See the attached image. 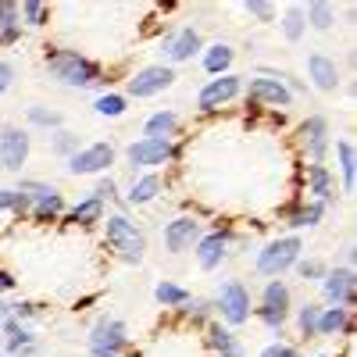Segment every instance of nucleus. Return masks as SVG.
<instances>
[{
    "mask_svg": "<svg viewBox=\"0 0 357 357\" xmlns=\"http://www.w3.org/2000/svg\"><path fill=\"white\" fill-rule=\"evenodd\" d=\"M307 193L318 204H329L336 197V175L325 165H307Z\"/></svg>",
    "mask_w": 357,
    "mask_h": 357,
    "instance_id": "nucleus-19",
    "label": "nucleus"
},
{
    "mask_svg": "<svg viewBox=\"0 0 357 357\" xmlns=\"http://www.w3.org/2000/svg\"><path fill=\"white\" fill-rule=\"evenodd\" d=\"M18 4H8V0H0V33H8V29H18Z\"/></svg>",
    "mask_w": 357,
    "mask_h": 357,
    "instance_id": "nucleus-41",
    "label": "nucleus"
},
{
    "mask_svg": "<svg viewBox=\"0 0 357 357\" xmlns=\"http://www.w3.org/2000/svg\"><path fill=\"white\" fill-rule=\"evenodd\" d=\"M172 158H175V139H146L143 136V139L126 146V161H129L132 172L136 168H158Z\"/></svg>",
    "mask_w": 357,
    "mask_h": 357,
    "instance_id": "nucleus-7",
    "label": "nucleus"
},
{
    "mask_svg": "<svg viewBox=\"0 0 357 357\" xmlns=\"http://www.w3.org/2000/svg\"><path fill=\"white\" fill-rule=\"evenodd\" d=\"M343 333H350V311L347 307H321L318 336H343Z\"/></svg>",
    "mask_w": 357,
    "mask_h": 357,
    "instance_id": "nucleus-22",
    "label": "nucleus"
},
{
    "mask_svg": "<svg viewBox=\"0 0 357 357\" xmlns=\"http://www.w3.org/2000/svg\"><path fill=\"white\" fill-rule=\"evenodd\" d=\"M29 122L40 126V129H61V114L57 111H47V107H29Z\"/></svg>",
    "mask_w": 357,
    "mask_h": 357,
    "instance_id": "nucleus-36",
    "label": "nucleus"
},
{
    "mask_svg": "<svg viewBox=\"0 0 357 357\" xmlns=\"http://www.w3.org/2000/svg\"><path fill=\"white\" fill-rule=\"evenodd\" d=\"M126 340H129L126 325L104 314V318H97L93 333H89V357H118L126 350Z\"/></svg>",
    "mask_w": 357,
    "mask_h": 357,
    "instance_id": "nucleus-6",
    "label": "nucleus"
},
{
    "mask_svg": "<svg viewBox=\"0 0 357 357\" xmlns=\"http://www.w3.org/2000/svg\"><path fill=\"white\" fill-rule=\"evenodd\" d=\"M33 314H36V307H33V304H15V307H11V318H18V321L33 318Z\"/></svg>",
    "mask_w": 357,
    "mask_h": 357,
    "instance_id": "nucleus-46",
    "label": "nucleus"
},
{
    "mask_svg": "<svg viewBox=\"0 0 357 357\" xmlns=\"http://www.w3.org/2000/svg\"><path fill=\"white\" fill-rule=\"evenodd\" d=\"M211 347L218 357H243V343L236 340V333L229 329V325H211Z\"/></svg>",
    "mask_w": 357,
    "mask_h": 357,
    "instance_id": "nucleus-23",
    "label": "nucleus"
},
{
    "mask_svg": "<svg viewBox=\"0 0 357 357\" xmlns=\"http://www.w3.org/2000/svg\"><path fill=\"white\" fill-rule=\"evenodd\" d=\"M50 151L57 154V158H72L75 151H79V136L75 132H68V129H54V136H50Z\"/></svg>",
    "mask_w": 357,
    "mask_h": 357,
    "instance_id": "nucleus-32",
    "label": "nucleus"
},
{
    "mask_svg": "<svg viewBox=\"0 0 357 357\" xmlns=\"http://www.w3.org/2000/svg\"><path fill=\"white\" fill-rule=\"evenodd\" d=\"M307 75L311 82L321 89V93H333V89L340 86V68L333 57H325V54H311L307 57Z\"/></svg>",
    "mask_w": 357,
    "mask_h": 357,
    "instance_id": "nucleus-18",
    "label": "nucleus"
},
{
    "mask_svg": "<svg viewBox=\"0 0 357 357\" xmlns=\"http://www.w3.org/2000/svg\"><path fill=\"white\" fill-rule=\"evenodd\" d=\"M104 236H107L111 250H118V257H122V261H129V264H139L143 261L146 240H143V232L136 229V222H129L126 215H111L104 222Z\"/></svg>",
    "mask_w": 357,
    "mask_h": 357,
    "instance_id": "nucleus-3",
    "label": "nucleus"
},
{
    "mask_svg": "<svg viewBox=\"0 0 357 357\" xmlns=\"http://www.w3.org/2000/svg\"><path fill=\"white\" fill-rule=\"evenodd\" d=\"M11 82H15V68L8 61H0V93H8Z\"/></svg>",
    "mask_w": 357,
    "mask_h": 357,
    "instance_id": "nucleus-45",
    "label": "nucleus"
},
{
    "mask_svg": "<svg viewBox=\"0 0 357 357\" xmlns=\"http://www.w3.org/2000/svg\"><path fill=\"white\" fill-rule=\"evenodd\" d=\"M247 100L250 104H272V107H289L293 104V93L286 89L282 75L279 72H261L257 79L247 82Z\"/></svg>",
    "mask_w": 357,
    "mask_h": 357,
    "instance_id": "nucleus-8",
    "label": "nucleus"
},
{
    "mask_svg": "<svg viewBox=\"0 0 357 357\" xmlns=\"http://www.w3.org/2000/svg\"><path fill=\"white\" fill-rule=\"evenodd\" d=\"M336 154H340V172H343V190H354V172H357L354 143L350 139H336Z\"/></svg>",
    "mask_w": 357,
    "mask_h": 357,
    "instance_id": "nucleus-30",
    "label": "nucleus"
},
{
    "mask_svg": "<svg viewBox=\"0 0 357 357\" xmlns=\"http://www.w3.org/2000/svg\"><path fill=\"white\" fill-rule=\"evenodd\" d=\"M318 314H321V304H304L296 311V325H301L304 336H318Z\"/></svg>",
    "mask_w": 357,
    "mask_h": 357,
    "instance_id": "nucleus-34",
    "label": "nucleus"
},
{
    "mask_svg": "<svg viewBox=\"0 0 357 357\" xmlns=\"http://www.w3.org/2000/svg\"><path fill=\"white\" fill-rule=\"evenodd\" d=\"M240 89H243L240 75H232V72H229V75H215V79L197 93V107H200L204 114H211V111H218V107H225L229 100L240 97Z\"/></svg>",
    "mask_w": 357,
    "mask_h": 357,
    "instance_id": "nucleus-9",
    "label": "nucleus"
},
{
    "mask_svg": "<svg viewBox=\"0 0 357 357\" xmlns=\"http://www.w3.org/2000/svg\"><path fill=\"white\" fill-rule=\"evenodd\" d=\"M304 254V243H301V236H282V240H272L264 250H257V275H268V279H279L282 272H289V268L301 261Z\"/></svg>",
    "mask_w": 357,
    "mask_h": 357,
    "instance_id": "nucleus-2",
    "label": "nucleus"
},
{
    "mask_svg": "<svg viewBox=\"0 0 357 357\" xmlns=\"http://www.w3.org/2000/svg\"><path fill=\"white\" fill-rule=\"evenodd\" d=\"M293 268H296V275H301L304 282H311V279H321V275H325V264H321V261H314V257L296 261Z\"/></svg>",
    "mask_w": 357,
    "mask_h": 357,
    "instance_id": "nucleus-39",
    "label": "nucleus"
},
{
    "mask_svg": "<svg viewBox=\"0 0 357 357\" xmlns=\"http://www.w3.org/2000/svg\"><path fill=\"white\" fill-rule=\"evenodd\" d=\"M243 11H247V15H254V18H261V22H272L275 4H268V0H247Z\"/></svg>",
    "mask_w": 357,
    "mask_h": 357,
    "instance_id": "nucleus-42",
    "label": "nucleus"
},
{
    "mask_svg": "<svg viewBox=\"0 0 357 357\" xmlns=\"http://www.w3.org/2000/svg\"><path fill=\"white\" fill-rule=\"evenodd\" d=\"M18 36H22V25L18 29H8V33H0V43H15Z\"/></svg>",
    "mask_w": 357,
    "mask_h": 357,
    "instance_id": "nucleus-47",
    "label": "nucleus"
},
{
    "mask_svg": "<svg viewBox=\"0 0 357 357\" xmlns=\"http://www.w3.org/2000/svg\"><path fill=\"white\" fill-rule=\"evenodd\" d=\"M93 197H97V200H114V197H118V186H114V178H111V175H107V178H100V183H97Z\"/></svg>",
    "mask_w": 357,
    "mask_h": 357,
    "instance_id": "nucleus-44",
    "label": "nucleus"
},
{
    "mask_svg": "<svg viewBox=\"0 0 357 357\" xmlns=\"http://www.w3.org/2000/svg\"><path fill=\"white\" fill-rule=\"evenodd\" d=\"M229 254V232L215 229V232H204L197 240V264L204 268V272H215V268L225 261Z\"/></svg>",
    "mask_w": 357,
    "mask_h": 357,
    "instance_id": "nucleus-16",
    "label": "nucleus"
},
{
    "mask_svg": "<svg viewBox=\"0 0 357 357\" xmlns=\"http://www.w3.org/2000/svg\"><path fill=\"white\" fill-rule=\"evenodd\" d=\"M261 357H304V354L293 350V347H286V343H268V347L261 350Z\"/></svg>",
    "mask_w": 357,
    "mask_h": 357,
    "instance_id": "nucleus-43",
    "label": "nucleus"
},
{
    "mask_svg": "<svg viewBox=\"0 0 357 357\" xmlns=\"http://www.w3.org/2000/svg\"><path fill=\"white\" fill-rule=\"evenodd\" d=\"M8 289H15V279L8 272H0V293H8Z\"/></svg>",
    "mask_w": 357,
    "mask_h": 357,
    "instance_id": "nucleus-48",
    "label": "nucleus"
},
{
    "mask_svg": "<svg viewBox=\"0 0 357 357\" xmlns=\"http://www.w3.org/2000/svg\"><path fill=\"white\" fill-rule=\"evenodd\" d=\"M261 304H264V307L289 311V286H286L282 279H268L264 289H261Z\"/></svg>",
    "mask_w": 357,
    "mask_h": 357,
    "instance_id": "nucleus-26",
    "label": "nucleus"
},
{
    "mask_svg": "<svg viewBox=\"0 0 357 357\" xmlns=\"http://www.w3.org/2000/svg\"><path fill=\"white\" fill-rule=\"evenodd\" d=\"M321 215H325V204L307 200V204H301V207H293V211H289V225H293V229L318 225V222H321Z\"/></svg>",
    "mask_w": 357,
    "mask_h": 357,
    "instance_id": "nucleus-28",
    "label": "nucleus"
},
{
    "mask_svg": "<svg viewBox=\"0 0 357 357\" xmlns=\"http://www.w3.org/2000/svg\"><path fill=\"white\" fill-rule=\"evenodd\" d=\"M200 236H204V229L193 215H178L165 225V247H168V254H186L197 247Z\"/></svg>",
    "mask_w": 357,
    "mask_h": 357,
    "instance_id": "nucleus-13",
    "label": "nucleus"
},
{
    "mask_svg": "<svg viewBox=\"0 0 357 357\" xmlns=\"http://www.w3.org/2000/svg\"><path fill=\"white\" fill-rule=\"evenodd\" d=\"M254 314H257V321H264L272 333H282V325H286V318H289V311H279V307H254Z\"/></svg>",
    "mask_w": 357,
    "mask_h": 357,
    "instance_id": "nucleus-35",
    "label": "nucleus"
},
{
    "mask_svg": "<svg viewBox=\"0 0 357 357\" xmlns=\"http://www.w3.org/2000/svg\"><path fill=\"white\" fill-rule=\"evenodd\" d=\"M18 193L29 197V211H33L40 222H54L57 215L65 211V197H61V190L40 183V178H22V183H18Z\"/></svg>",
    "mask_w": 357,
    "mask_h": 357,
    "instance_id": "nucleus-4",
    "label": "nucleus"
},
{
    "mask_svg": "<svg viewBox=\"0 0 357 357\" xmlns=\"http://www.w3.org/2000/svg\"><path fill=\"white\" fill-rule=\"evenodd\" d=\"M304 18L314 25V29H333V22H336V8L333 4H325V0H314V4H307V11H304Z\"/></svg>",
    "mask_w": 357,
    "mask_h": 357,
    "instance_id": "nucleus-31",
    "label": "nucleus"
},
{
    "mask_svg": "<svg viewBox=\"0 0 357 357\" xmlns=\"http://www.w3.org/2000/svg\"><path fill=\"white\" fill-rule=\"evenodd\" d=\"M47 72L61 82V86H75V89H86V86H100V65L82 57L79 50H50L47 54Z\"/></svg>",
    "mask_w": 357,
    "mask_h": 357,
    "instance_id": "nucleus-1",
    "label": "nucleus"
},
{
    "mask_svg": "<svg viewBox=\"0 0 357 357\" xmlns=\"http://www.w3.org/2000/svg\"><path fill=\"white\" fill-rule=\"evenodd\" d=\"M175 132H178V114L175 111H154L151 118L143 122V136L146 139H175Z\"/></svg>",
    "mask_w": 357,
    "mask_h": 357,
    "instance_id": "nucleus-20",
    "label": "nucleus"
},
{
    "mask_svg": "<svg viewBox=\"0 0 357 357\" xmlns=\"http://www.w3.org/2000/svg\"><path fill=\"white\" fill-rule=\"evenodd\" d=\"M29 146H33V139H29L25 129L4 126V129H0V168L22 172V165L29 161Z\"/></svg>",
    "mask_w": 357,
    "mask_h": 357,
    "instance_id": "nucleus-11",
    "label": "nucleus"
},
{
    "mask_svg": "<svg viewBox=\"0 0 357 357\" xmlns=\"http://www.w3.org/2000/svg\"><path fill=\"white\" fill-rule=\"evenodd\" d=\"M154 296H158V304H165V307H183L186 301H190V289L186 286H178V282H158V289H154Z\"/></svg>",
    "mask_w": 357,
    "mask_h": 357,
    "instance_id": "nucleus-29",
    "label": "nucleus"
},
{
    "mask_svg": "<svg viewBox=\"0 0 357 357\" xmlns=\"http://www.w3.org/2000/svg\"><path fill=\"white\" fill-rule=\"evenodd\" d=\"M232 57H236V50L229 43H211V47L204 50V68L211 72V75H229Z\"/></svg>",
    "mask_w": 357,
    "mask_h": 357,
    "instance_id": "nucleus-24",
    "label": "nucleus"
},
{
    "mask_svg": "<svg viewBox=\"0 0 357 357\" xmlns=\"http://www.w3.org/2000/svg\"><path fill=\"white\" fill-rule=\"evenodd\" d=\"M215 311L222 314V321L229 325H243L250 318V293L243 282H236V279H225L218 286V296H215Z\"/></svg>",
    "mask_w": 357,
    "mask_h": 357,
    "instance_id": "nucleus-5",
    "label": "nucleus"
},
{
    "mask_svg": "<svg viewBox=\"0 0 357 357\" xmlns=\"http://www.w3.org/2000/svg\"><path fill=\"white\" fill-rule=\"evenodd\" d=\"M111 165H114V146L111 143L79 146V151L68 158V172L72 175H97V172H107Z\"/></svg>",
    "mask_w": 357,
    "mask_h": 357,
    "instance_id": "nucleus-10",
    "label": "nucleus"
},
{
    "mask_svg": "<svg viewBox=\"0 0 357 357\" xmlns=\"http://www.w3.org/2000/svg\"><path fill=\"white\" fill-rule=\"evenodd\" d=\"M301 136H304V146H307V158H311V165H321V158H325V151H329V122H325L321 114H311L307 122L301 126Z\"/></svg>",
    "mask_w": 357,
    "mask_h": 357,
    "instance_id": "nucleus-17",
    "label": "nucleus"
},
{
    "mask_svg": "<svg viewBox=\"0 0 357 357\" xmlns=\"http://www.w3.org/2000/svg\"><path fill=\"white\" fill-rule=\"evenodd\" d=\"M18 15H22L29 25H43L50 11H47V4H40V0H25V4L18 8Z\"/></svg>",
    "mask_w": 357,
    "mask_h": 357,
    "instance_id": "nucleus-38",
    "label": "nucleus"
},
{
    "mask_svg": "<svg viewBox=\"0 0 357 357\" xmlns=\"http://www.w3.org/2000/svg\"><path fill=\"white\" fill-rule=\"evenodd\" d=\"M68 222H75V225H97V222H104V200H97V197L79 200L68 211Z\"/></svg>",
    "mask_w": 357,
    "mask_h": 357,
    "instance_id": "nucleus-25",
    "label": "nucleus"
},
{
    "mask_svg": "<svg viewBox=\"0 0 357 357\" xmlns=\"http://www.w3.org/2000/svg\"><path fill=\"white\" fill-rule=\"evenodd\" d=\"M93 111H97V114H104V118H122V114H126V97H118V93H104V97H97Z\"/></svg>",
    "mask_w": 357,
    "mask_h": 357,
    "instance_id": "nucleus-33",
    "label": "nucleus"
},
{
    "mask_svg": "<svg viewBox=\"0 0 357 357\" xmlns=\"http://www.w3.org/2000/svg\"><path fill=\"white\" fill-rule=\"evenodd\" d=\"M318 357H329V354H318Z\"/></svg>",
    "mask_w": 357,
    "mask_h": 357,
    "instance_id": "nucleus-49",
    "label": "nucleus"
},
{
    "mask_svg": "<svg viewBox=\"0 0 357 357\" xmlns=\"http://www.w3.org/2000/svg\"><path fill=\"white\" fill-rule=\"evenodd\" d=\"M175 82V72L168 65H151V68H139L132 79H129V97L143 100V97H158Z\"/></svg>",
    "mask_w": 357,
    "mask_h": 357,
    "instance_id": "nucleus-12",
    "label": "nucleus"
},
{
    "mask_svg": "<svg viewBox=\"0 0 357 357\" xmlns=\"http://www.w3.org/2000/svg\"><path fill=\"white\" fill-rule=\"evenodd\" d=\"M0 211H29V197L18 190H0Z\"/></svg>",
    "mask_w": 357,
    "mask_h": 357,
    "instance_id": "nucleus-37",
    "label": "nucleus"
},
{
    "mask_svg": "<svg viewBox=\"0 0 357 357\" xmlns=\"http://www.w3.org/2000/svg\"><path fill=\"white\" fill-rule=\"evenodd\" d=\"M178 311H186V314H190V318H193V321L200 325V321H204L207 314L215 311V304H211V301H193V296H190V301H186L183 307H178Z\"/></svg>",
    "mask_w": 357,
    "mask_h": 357,
    "instance_id": "nucleus-40",
    "label": "nucleus"
},
{
    "mask_svg": "<svg viewBox=\"0 0 357 357\" xmlns=\"http://www.w3.org/2000/svg\"><path fill=\"white\" fill-rule=\"evenodd\" d=\"M321 293L333 307H354V268H333V272L321 275Z\"/></svg>",
    "mask_w": 357,
    "mask_h": 357,
    "instance_id": "nucleus-15",
    "label": "nucleus"
},
{
    "mask_svg": "<svg viewBox=\"0 0 357 357\" xmlns=\"http://www.w3.org/2000/svg\"><path fill=\"white\" fill-rule=\"evenodd\" d=\"M200 50H204V40H200L197 29H175V33H168L161 40V57H165V61H172V65L190 61V57L200 54Z\"/></svg>",
    "mask_w": 357,
    "mask_h": 357,
    "instance_id": "nucleus-14",
    "label": "nucleus"
},
{
    "mask_svg": "<svg viewBox=\"0 0 357 357\" xmlns=\"http://www.w3.org/2000/svg\"><path fill=\"white\" fill-rule=\"evenodd\" d=\"M165 190V183H161V175H154V172H146V175H139V178H132V186H129V204H151V200H158V193Z\"/></svg>",
    "mask_w": 357,
    "mask_h": 357,
    "instance_id": "nucleus-21",
    "label": "nucleus"
},
{
    "mask_svg": "<svg viewBox=\"0 0 357 357\" xmlns=\"http://www.w3.org/2000/svg\"><path fill=\"white\" fill-rule=\"evenodd\" d=\"M304 29H307V22H304V8H301V4H289L286 15H282V36H286L289 43H301Z\"/></svg>",
    "mask_w": 357,
    "mask_h": 357,
    "instance_id": "nucleus-27",
    "label": "nucleus"
}]
</instances>
